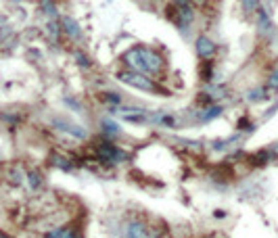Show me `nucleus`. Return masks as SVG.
I'll use <instances>...</instances> for the list:
<instances>
[{"instance_id": "obj_1", "label": "nucleus", "mask_w": 278, "mask_h": 238, "mask_svg": "<svg viewBox=\"0 0 278 238\" xmlns=\"http://www.w3.org/2000/svg\"><path fill=\"white\" fill-rule=\"evenodd\" d=\"M123 63L128 65V69L140 73H149V75H157L163 71L165 61L159 52H155L153 48H144V46H134L123 54Z\"/></svg>"}, {"instance_id": "obj_2", "label": "nucleus", "mask_w": 278, "mask_h": 238, "mask_svg": "<svg viewBox=\"0 0 278 238\" xmlns=\"http://www.w3.org/2000/svg\"><path fill=\"white\" fill-rule=\"evenodd\" d=\"M120 82H123L126 86L130 88H136V90H142V92H151V94H157L159 88L153 78H149V73H140V71H134V69H128V71H122L120 75Z\"/></svg>"}, {"instance_id": "obj_3", "label": "nucleus", "mask_w": 278, "mask_h": 238, "mask_svg": "<svg viewBox=\"0 0 278 238\" xmlns=\"http://www.w3.org/2000/svg\"><path fill=\"white\" fill-rule=\"evenodd\" d=\"M96 157H99V161H103V163H120L123 159V153L117 149L115 144L103 142L96 146Z\"/></svg>"}, {"instance_id": "obj_4", "label": "nucleus", "mask_w": 278, "mask_h": 238, "mask_svg": "<svg viewBox=\"0 0 278 238\" xmlns=\"http://www.w3.org/2000/svg\"><path fill=\"white\" fill-rule=\"evenodd\" d=\"M123 234L132 236V238H144V236L151 234V230H149L147 223L140 221V220H130L126 226H123Z\"/></svg>"}, {"instance_id": "obj_5", "label": "nucleus", "mask_w": 278, "mask_h": 238, "mask_svg": "<svg viewBox=\"0 0 278 238\" xmlns=\"http://www.w3.org/2000/svg\"><path fill=\"white\" fill-rule=\"evenodd\" d=\"M194 48H197V54L201 59H211L215 54V44L211 38L207 36H199L197 42H194Z\"/></svg>"}, {"instance_id": "obj_6", "label": "nucleus", "mask_w": 278, "mask_h": 238, "mask_svg": "<svg viewBox=\"0 0 278 238\" xmlns=\"http://www.w3.org/2000/svg\"><path fill=\"white\" fill-rule=\"evenodd\" d=\"M48 236H54V238H61V236L75 238V236H80V232H78V230H69L67 226H63V228L59 226V230H51V232H48Z\"/></svg>"}, {"instance_id": "obj_7", "label": "nucleus", "mask_w": 278, "mask_h": 238, "mask_svg": "<svg viewBox=\"0 0 278 238\" xmlns=\"http://www.w3.org/2000/svg\"><path fill=\"white\" fill-rule=\"evenodd\" d=\"M63 25H65V32H69L73 38L80 34V30H78V23H75L73 19H63Z\"/></svg>"}, {"instance_id": "obj_8", "label": "nucleus", "mask_w": 278, "mask_h": 238, "mask_svg": "<svg viewBox=\"0 0 278 238\" xmlns=\"http://www.w3.org/2000/svg\"><path fill=\"white\" fill-rule=\"evenodd\" d=\"M243 6H245V11H247V13L260 11V2H257V0H243Z\"/></svg>"}, {"instance_id": "obj_9", "label": "nucleus", "mask_w": 278, "mask_h": 238, "mask_svg": "<svg viewBox=\"0 0 278 238\" xmlns=\"http://www.w3.org/2000/svg\"><path fill=\"white\" fill-rule=\"evenodd\" d=\"M103 128H105V132H107L109 136H117V134H120L117 125H115V123H111V121H105V123H103Z\"/></svg>"}, {"instance_id": "obj_10", "label": "nucleus", "mask_w": 278, "mask_h": 238, "mask_svg": "<svg viewBox=\"0 0 278 238\" xmlns=\"http://www.w3.org/2000/svg\"><path fill=\"white\" fill-rule=\"evenodd\" d=\"M270 88H272V90H276V88H278V73H274V75H272V80H270Z\"/></svg>"}, {"instance_id": "obj_11", "label": "nucleus", "mask_w": 278, "mask_h": 238, "mask_svg": "<svg viewBox=\"0 0 278 238\" xmlns=\"http://www.w3.org/2000/svg\"><path fill=\"white\" fill-rule=\"evenodd\" d=\"M176 4L178 6H186V4H189V0H176Z\"/></svg>"}, {"instance_id": "obj_12", "label": "nucleus", "mask_w": 278, "mask_h": 238, "mask_svg": "<svg viewBox=\"0 0 278 238\" xmlns=\"http://www.w3.org/2000/svg\"><path fill=\"white\" fill-rule=\"evenodd\" d=\"M197 2H205V0H197Z\"/></svg>"}, {"instance_id": "obj_13", "label": "nucleus", "mask_w": 278, "mask_h": 238, "mask_svg": "<svg viewBox=\"0 0 278 238\" xmlns=\"http://www.w3.org/2000/svg\"><path fill=\"white\" fill-rule=\"evenodd\" d=\"M276 151H278V144H276Z\"/></svg>"}]
</instances>
